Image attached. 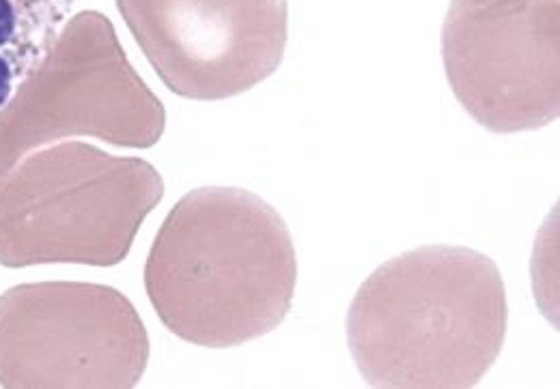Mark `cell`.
I'll list each match as a JSON object with an SVG mask.
<instances>
[{
  "label": "cell",
  "mask_w": 560,
  "mask_h": 389,
  "mask_svg": "<svg viewBox=\"0 0 560 389\" xmlns=\"http://www.w3.org/2000/svg\"><path fill=\"white\" fill-rule=\"evenodd\" d=\"M298 259L279 211L240 188H201L162 222L144 291L162 325L208 349L275 331L291 310Z\"/></svg>",
  "instance_id": "obj_1"
},
{
  "label": "cell",
  "mask_w": 560,
  "mask_h": 389,
  "mask_svg": "<svg viewBox=\"0 0 560 389\" xmlns=\"http://www.w3.org/2000/svg\"><path fill=\"white\" fill-rule=\"evenodd\" d=\"M509 327L495 262L462 246H422L384 262L358 288L346 333L371 388H475Z\"/></svg>",
  "instance_id": "obj_2"
},
{
  "label": "cell",
  "mask_w": 560,
  "mask_h": 389,
  "mask_svg": "<svg viewBox=\"0 0 560 389\" xmlns=\"http://www.w3.org/2000/svg\"><path fill=\"white\" fill-rule=\"evenodd\" d=\"M164 198L155 166L86 142L24 155L0 177V264L115 267Z\"/></svg>",
  "instance_id": "obj_3"
},
{
  "label": "cell",
  "mask_w": 560,
  "mask_h": 389,
  "mask_svg": "<svg viewBox=\"0 0 560 389\" xmlns=\"http://www.w3.org/2000/svg\"><path fill=\"white\" fill-rule=\"evenodd\" d=\"M164 128L166 110L128 61L113 22L86 9L63 24L44 61L0 110V177L61 138L151 149Z\"/></svg>",
  "instance_id": "obj_4"
},
{
  "label": "cell",
  "mask_w": 560,
  "mask_h": 389,
  "mask_svg": "<svg viewBox=\"0 0 560 389\" xmlns=\"http://www.w3.org/2000/svg\"><path fill=\"white\" fill-rule=\"evenodd\" d=\"M151 355L135 304L95 282H31L0 295V388H137Z\"/></svg>",
  "instance_id": "obj_5"
},
{
  "label": "cell",
  "mask_w": 560,
  "mask_h": 389,
  "mask_svg": "<svg viewBox=\"0 0 560 389\" xmlns=\"http://www.w3.org/2000/svg\"><path fill=\"white\" fill-rule=\"evenodd\" d=\"M442 61L462 108L493 133L560 115V0H451Z\"/></svg>",
  "instance_id": "obj_6"
},
{
  "label": "cell",
  "mask_w": 560,
  "mask_h": 389,
  "mask_svg": "<svg viewBox=\"0 0 560 389\" xmlns=\"http://www.w3.org/2000/svg\"><path fill=\"white\" fill-rule=\"evenodd\" d=\"M117 9L166 89L186 99L237 97L284 57L287 0H117Z\"/></svg>",
  "instance_id": "obj_7"
},
{
  "label": "cell",
  "mask_w": 560,
  "mask_h": 389,
  "mask_svg": "<svg viewBox=\"0 0 560 389\" xmlns=\"http://www.w3.org/2000/svg\"><path fill=\"white\" fill-rule=\"evenodd\" d=\"M75 0H0V110L39 67Z\"/></svg>",
  "instance_id": "obj_8"
}]
</instances>
